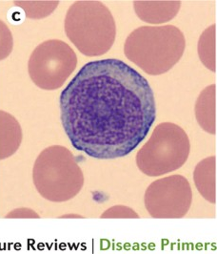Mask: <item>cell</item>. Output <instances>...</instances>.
<instances>
[{
    "label": "cell",
    "instance_id": "1",
    "mask_svg": "<svg viewBox=\"0 0 217 254\" xmlns=\"http://www.w3.org/2000/svg\"><path fill=\"white\" fill-rule=\"evenodd\" d=\"M60 117L72 145L99 160L133 151L156 119L148 80L122 61L85 64L59 99Z\"/></svg>",
    "mask_w": 217,
    "mask_h": 254
},
{
    "label": "cell",
    "instance_id": "2",
    "mask_svg": "<svg viewBox=\"0 0 217 254\" xmlns=\"http://www.w3.org/2000/svg\"><path fill=\"white\" fill-rule=\"evenodd\" d=\"M184 34L174 25L143 26L132 31L124 45L130 62L151 76L163 75L181 60Z\"/></svg>",
    "mask_w": 217,
    "mask_h": 254
},
{
    "label": "cell",
    "instance_id": "3",
    "mask_svg": "<svg viewBox=\"0 0 217 254\" xmlns=\"http://www.w3.org/2000/svg\"><path fill=\"white\" fill-rule=\"evenodd\" d=\"M65 33L83 55L103 56L115 43V18L100 1H77L66 14Z\"/></svg>",
    "mask_w": 217,
    "mask_h": 254
},
{
    "label": "cell",
    "instance_id": "4",
    "mask_svg": "<svg viewBox=\"0 0 217 254\" xmlns=\"http://www.w3.org/2000/svg\"><path fill=\"white\" fill-rule=\"evenodd\" d=\"M33 180L39 194L54 203L75 198L84 185V175L75 156L61 145H51L39 154Z\"/></svg>",
    "mask_w": 217,
    "mask_h": 254
},
{
    "label": "cell",
    "instance_id": "5",
    "mask_svg": "<svg viewBox=\"0 0 217 254\" xmlns=\"http://www.w3.org/2000/svg\"><path fill=\"white\" fill-rule=\"evenodd\" d=\"M190 150L191 143L184 129L173 123H162L137 153L136 165L147 176H162L183 166Z\"/></svg>",
    "mask_w": 217,
    "mask_h": 254
},
{
    "label": "cell",
    "instance_id": "6",
    "mask_svg": "<svg viewBox=\"0 0 217 254\" xmlns=\"http://www.w3.org/2000/svg\"><path fill=\"white\" fill-rule=\"evenodd\" d=\"M75 51L62 40L50 39L42 42L32 53L28 71L40 89L60 88L77 68Z\"/></svg>",
    "mask_w": 217,
    "mask_h": 254
},
{
    "label": "cell",
    "instance_id": "7",
    "mask_svg": "<svg viewBox=\"0 0 217 254\" xmlns=\"http://www.w3.org/2000/svg\"><path fill=\"white\" fill-rule=\"evenodd\" d=\"M145 206L149 214L157 219H179L191 207L192 191L189 181L173 175L152 183L145 192Z\"/></svg>",
    "mask_w": 217,
    "mask_h": 254
},
{
    "label": "cell",
    "instance_id": "8",
    "mask_svg": "<svg viewBox=\"0 0 217 254\" xmlns=\"http://www.w3.org/2000/svg\"><path fill=\"white\" fill-rule=\"evenodd\" d=\"M181 1H134V12L141 20L149 24H163L176 16Z\"/></svg>",
    "mask_w": 217,
    "mask_h": 254
},
{
    "label": "cell",
    "instance_id": "9",
    "mask_svg": "<svg viewBox=\"0 0 217 254\" xmlns=\"http://www.w3.org/2000/svg\"><path fill=\"white\" fill-rule=\"evenodd\" d=\"M195 117L201 128L209 134H217V85L206 87L195 103Z\"/></svg>",
    "mask_w": 217,
    "mask_h": 254
},
{
    "label": "cell",
    "instance_id": "10",
    "mask_svg": "<svg viewBox=\"0 0 217 254\" xmlns=\"http://www.w3.org/2000/svg\"><path fill=\"white\" fill-rule=\"evenodd\" d=\"M22 141V130L16 119L0 111V160H5L17 151Z\"/></svg>",
    "mask_w": 217,
    "mask_h": 254
},
{
    "label": "cell",
    "instance_id": "11",
    "mask_svg": "<svg viewBox=\"0 0 217 254\" xmlns=\"http://www.w3.org/2000/svg\"><path fill=\"white\" fill-rule=\"evenodd\" d=\"M196 189L205 200L217 203V158L208 157L196 165L193 172Z\"/></svg>",
    "mask_w": 217,
    "mask_h": 254
},
{
    "label": "cell",
    "instance_id": "12",
    "mask_svg": "<svg viewBox=\"0 0 217 254\" xmlns=\"http://www.w3.org/2000/svg\"><path fill=\"white\" fill-rule=\"evenodd\" d=\"M198 55L209 70L217 71V25L207 28L199 38Z\"/></svg>",
    "mask_w": 217,
    "mask_h": 254
},
{
    "label": "cell",
    "instance_id": "13",
    "mask_svg": "<svg viewBox=\"0 0 217 254\" xmlns=\"http://www.w3.org/2000/svg\"><path fill=\"white\" fill-rule=\"evenodd\" d=\"M25 12V14L34 19H39L50 15L59 4L58 1H15Z\"/></svg>",
    "mask_w": 217,
    "mask_h": 254
},
{
    "label": "cell",
    "instance_id": "14",
    "mask_svg": "<svg viewBox=\"0 0 217 254\" xmlns=\"http://www.w3.org/2000/svg\"><path fill=\"white\" fill-rule=\"evenodd\" d=\"M13 49V37L10 30L0 20V61L6 59Z\"/></svg>",
    "mask_w": 217,
    "mask_h": 254
},
{
    "label": "cell",
    "instance_id": "15",
    "mask_svg": "<svg viewBox=\"0 0 217 254\" xmlns=\"http://www.w3.org/2000/svg\"><path fill=\"white\" fill-rule=\"evenodd\" d=\"M101 218H139V215L130 207L125 205H115L106 210Z\"/></svg>",
    "mask_w": 217,
    "mask_h": 254
},
{
    "label": "cell",
    "instance_id": "16",
    "mask_svg": "<svg viewBox=\"0 0 217 254\" xmlns=\"http://www.w3.org/2000/svg\"><path fill=\"white\" fill-rule=\"evenodd\" d=\"M6 218H39V215L30 208H17L6 215Z\"/></svg>",
    "mask_w": 217,
    "mask_h": 254
},
{
    "label": "cell",
    "instance_id": "17",
    "mask_svg": "<svg viewBox=\"0 0 217 254\" xmlns=\"http://www.w3.org/2000/svg\"><path fill=\"white\" fill-rule=\"evenodd\" d=\"M61 218H82L81 215H76V214H69V215H63Z\"/></svg>",
    "mask_w": 217,
    "mask_h": 254
}]
</instances>
